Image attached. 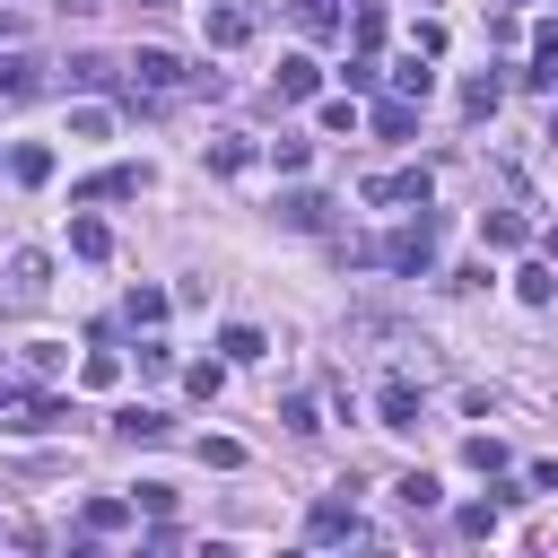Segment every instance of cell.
<instances>
[{
    "instance_id": "52a82bcc",
    "label": "cell",
    "mask_w": 558,
    "mask_h": 558,
    "mask_svg": "<svg viewBox=\"0 0 558 558\" xmlns=\"http://www.w3.org/2000/svg\"><path fill=\"white\" fill-rule=\"evenodd\" d=\"M270 87H279V105H296V96H314V87H323V70H314V52H288Z\"/></svg>"
},
{
    "instance_id": "d6a6232c",
    "label": "cell",
    "mask_w": 558,
    "mask_h": 558,
    "mask_svg": "<svg viewBox=\"0 0 558 558\" xmlns=\"http://www.w3.org/2000/svg\"><path fill=\"white\" fill-rule=\"evenodd\" d=\"M61 9H78V17H87V9H96V0H61Z\"/></svg>"
},
{
    "instance_id": "30bf717a",
    "label": "cell",
    "mask_w": 558,
    "mask_h": 558,
    "mask_svg": "<svg viewBox=\"0 0 558 558\" xmlns=\"http://www.w3.org/2000/svg\"><path fill=\"white\" fill-rule=\"evenodd\" d=\"M113 427H122L131 445H166V436H174V427H166V410H122Z\"/></svg>"
},
{
    "instance_id": "74e56055",
    "label": "cell",
    "mask_w": 558,
    "mask_h": 558,
    "mask_svg": "<svg viewBox=\"0 0 558 558\" xmlns=\"http://www.w3.org/2000/svg\"><path fill=\"white\" fill-rule=\"evenodd\" d=\"M549 253H558V235H549Z\"/></svg>"
},
{
    "instance_id": "4316f807",
    "label": "cell",
    "mask_w": 558,
    "mask_h": 558,
    "mask_svg": "<svg viewBox=\"0 0 558 558\" xmlns=\"http://www.w3.org/2000/svg\"><path fill=\"white\" fill-rule=\"evenodd\" d=\"M462 462H471V471H506V445H497V436H471Z\"/></svg>"
},
{
    "instance_id": "83f0119b",
    "label": "cell",
    "mask_w": 558,
    "mask_h": 558,
    "mask_svg": "<svg viewBox=\"0 0 558 558\" xmlns=\"http://www.w3.org/2000/svg\"><path fill=\"white\" fill-rule=\"evenodd\" d=\"M296 26H305V35H331L340 9H331V0H296Z\"/></svg>"
},
{
    "instance_id": "d4e9b609",
    "label": "cell",
    "mask_w": 558,
    "mask_h": 558,
    "mask_svg": "<svg viewBox=\"0 0 558 558\" xmlns=\"http://www.w3.org/2000/svg\"><path fill=\"white\" fill-rule=\"evenodd\" d=\"M78 384H96V392H105V384H122V357H113V349H96V357L78 366Z\"/></svg>"
},
{
    "instance_id": "1f68e13d",
    "label": "cell",
    "mask_w": 558,
    "mask_h": 558,
    "mask_svg": "<svg viewBox=\"0 0 558 558\" xmlns=\"http://www.w3.org/2000/svg\"><path fill=\"white\" fill-rule=\"evenodd\" d=\"M401 506H418V514H427V506H436V480H427V471H410V480H401Z\"/></svg>"
},
{
    "instance_id": "44dd1931",
    "label": "cell",
    "mask_w": 558,
    "mask_h": 558,
    "mask_svg": "<svg viewBox=\"0 0 558 558\" xmlns=\"http://www.w3.org/2000/svg\"><path fill=\"white\" fill-rule=\"evenodd\" d=\"M340 532H349V497H323L314 506V541H340Z\"/></svg>"
},
{
    "instance_id": "8d00e7d4",
    "label": "cell",
    "mask_w": 558,
    "mask_h": 558,
    "mask_svg": "<svg viewBox=\"0 0 558 558\" xmlns=\"http://www.w3.org/2000/svg\"><path fill=\"white\" fill-rule=\"evenodd\" d=\"M279 558H305V549H279Z\"/></svg>"
},
{
    "instance_id": "3957f363",
    "label": "cell",
    "mask_w": 558,
    "mask_h": 558,
    "mask_svg": "<svg viewBox=\"0 0 558 558\" xmlns=\"http://www.w3.org/2000/svg\"><path fill=\"white\" fill-rule=\"evenodd\" d=\"M375 262H392V270H410V279H418V270L436 262V218H410V227H392V235L375 244Z\"/></svg>"
},
{
    "instance_id": "f1b7e54d",
    "label": "cell",
    "mask_w": 558,
    "mask_h": 558,
    "mask_svg": "<svg viewBox=\"0 0 558 558\" xmlns=\"http://www.w3.org/2000/svg\"><path fill=\"white\" fill-rule=\"evenodd\" d=\"M270 157H279V174H296V166H314V140H270Z\"/></svg>"
},
{
    "instance_id": "2e32d148",
    "label": "cell",
    "mask_w": 558,
    "mask_h": 558,
    "mask_svg": "<svg viewBox=\"0 0 558 558\" xmlns=\"http://www.w3.org/2000/svg\"><path fill=\"white\" fill-rule=\"evenodd\" d=\"M384 427H418V392H410L401 375L384 384Z\"/></svg>"
},
{
    "instance_id": "e0dca14e",
    "label": "cell",
    "mask_w": 558,
    "mask_h": 558,
    "mask_svg": "<svg viewBox=\"0 0 558 558\" xmlns=\"http://www.w3.org/2000/svg\"><path fill=\"white\" fill-rule=\"evenodd\" d=\"M26 96H35V70L17 52H0V105H26Z\"/></svg>"
},
{
    "instance_id": "4dcf8cb0",
    "label": "cell",
    "mask_w": 558,
    "mask_h": 558,
    "mask_svg": "<svg viewBox=\"0 0 558 558\" xmlns=\"http://www.w3.org/2000/svg\"><path fill=\"white\" fill-rule=\"evenodd\" d=\"M244 157H253V148H244V140H209V166H218V174H235V166H244Z\"/></svg>"
},
{
    "instance_id": "8992f818",
    "label": "cell",
    "mask_w": 558,
    "mask_h": 558,
    "mask_svg": "<svg viewBox=\"0 0 558 558\" xmlns=\"http://www.w3.org/2000/svg\"><path fill=\"white\" fill-rule=\"evenodd\" d=\"M279 227H296V235H323V227H331V201H323V192H288V201H279Z\"/></svg>"
},
{
    "instance_id": "277c9868",
    "label": "cell",
    "mask_w": 558,
    "mask_h": 558,
    "mask_svg": "<svg viewBox=\"0 0 558 558\" xmlns=\"http://www.w3.org/2000/svg\"><path fill=\"white\" fill-rule=\"evenodd\" d=\"M253 26H262V9H253V0H209V9H201V35H209L218 52L253 44Z\"/></svg>"
},
{
    "instance_id": "6da1fadb",
    "label": "cell",
    "mask_w": 558,
    "mask_h": 558,
    "mask_svg": "<svg viewBox=\"0 0 558 558\" xmlns=\"http://www.w3.org/2000/svg\"><path fill=\"white\" fill-rule=\"evenodd\" d=\"M201 87L218 96V70H183V61H174V52H157V44H148V52H131V96H201Z\"/></svg>"
},
{
    "instance_id": "603a6c76",
    "label": "cell",
    "mask_w": 558,
    "mask_h": 558,
    "mask_svg": "<svg viewBox=\"0 0 558 558\" xmlns=\"http://www.w3.org/2000/svg\"><path fill=\"white\" fill-rule=\"evenodd\" d=\"M9 174H17V183H44V174H52V148H17Z\"/></svg>"
},
{
    "instance_id": "f546056e",
    "label": "cell",
    "mask_w": 558,
    "mask_h": 558,
    "mask_svg": "<svg viewBox=\"0 0 558 558\" xmlns=\"http://www.w3.org/2000/svg\"><path fill=\"white\" fill-rule=\"evenodd\" d=\"M201 462H218V471H235V462H244V445H235V436H201Z\"/></svg>"
},
{
    "instance_id": "e575fe53",
    "label": "cell",
    "mask_w": 558,
    "mask_h": 558,
    "mask_svg": "<svg viewBox=\"0 0 558 558\" xmlns=\"http://www.w3.org/2000/svg\"><path fill=\"white\" fill-rule=\"evenodd\" d=\"M0 410H9V384H0Z\"/></svg>"
},
{
    "instance_id": "d590c367",
    "label": "cell",
    "mask_w": 558,
    "mask_h": 558,
    "mask_svg": "<svg viewBox=\"0 0 558 558\" xmlns=\"http://www.w3.org/2000/svg\"><path fill=\"white\" fill-rule=\"evenodd\" d=\"M549 148H558V122H549Z\"/></svg>"
},
{
    "instance_id": "9c48e42d",
    "label": "cell",
    "mask_w": 558,
    "mask_h": 558,
    "mask_svg": "<svg viewBox=\"0 0 558 558\" xmlns=\"http://www.w3.org/2000/svg\"><path fill=\"white\" fill-rule=\"evenodd\" d=\"M70 253H78V262H105V253H113L105 218H70Z\"/></svg>"
},
{
    "instance_id": "5bb4252c",
    "label": "cell",
    "mask_w": 558,
    "mask_h": 558,
    "mask_svg": "<svg viewBox=\"0 0 558 558\" xmlns=\"http://www.w3.org/2000/svg\"><path fill=\"white\" fill-rule=\"evenodd\" d=\"M480 235H488V244H497V253H514V244H523V235H532V227H523V218H514V209H488V218H480Z\"/></svg>"
},
{
    "instance_id": "4fadbf2b",
    "label": "cell",
    "mask_w": 558,
    "mask_h": 558,
    "mask_svg": "<svg viewBox=\"0 0 558 558\" xmlns=\"http://www.w3.org/2000/svg\"><path fill=\"white\" fill-rule=\"evenodd\" d=\"M140 183H148L140 166H105V174H96V183H87L78 201H113V192H140Z\"/></svg>"
},
{
    "instance_id": "ba28073f",
    "label": "cell",
    "mask_w": 558,
    "mask_h": 558,
    "mask_svg": "<svg viewBox=\"0 0 558 558\" xmlns=\"http://www.w3.org/2000/svg\"><path fill=\"white\" fill-rule=\"evenodd\" d=\"M366 122H375L384 140H410V131H418V105H401V96H384V105H375Z\"/></svg>"
},
{
    "instance_id": "d6986e66",
    "label": "cell",
    "mask_w": 558,
    "mask_h": 558,
    "mask_svg": "<svg viewBox=\"0 0 558 558\" xmlns=\"http://www.w3.org/2000/svg\"><path fill=\"white\" fill-rule=\"evenodd\" d=\"M9 427H17V436H44V427H61V401H26Z\"/></svg>"
},
{
    "instance_id": "484cf974",
    "label": "cell",
    "mask_w": 558,
    "mask_h": 558,
    "mask_svg": "<svg viewBox=\"0 0 558 558\" xmlns=\"http://www.w3.org/2000/svg\"><path fill=\"white\" fill-rule=\"evenodd\" d=\"M183 384H192L201 401H218V384H227V366H218V357H201V366H183Z\"/></svg>"
},
{
    "instance_id": "7402d4cb",
    "label": "cell",
    "mask_w": 558,
    "mask_h": 558,
    "mask_svg": "<svg viewBox=\"0 0 558 558\" xmlns=\"http://www.w3.org/2000/svg\"><path fill=\"white\" fill-rule=\"evenodd\" d=\"M105 131H113L105 105H78V113H70V140H105Z\"/></svg>"
},
{
    "instance_id": "7c38bea8",
    "label": "cell",
    "mask_w": 558,
    "mask_h": 558,
    "mask_svg": "<svg viewBox=\"0 0 558 558\" xmlns=\"http://www.w3.org/2000/svg\"><path fill=\"white\" fill-rule=\"evenodd\" d=\"M497 96H506V87H497L488 70H480V78H462V113H471V122H488V113H497Z\"/></svg>"
},
{
    "instance_id": "ac0fdd59",
    "label": "cell",
    "mask_w": 558,
    "mask_h": 558,
    "mask_svg": "<svg viewBox=\"0 0 558 558\" xmlns=\"http://www.w3.org/2000/svg\"><path fill=\"white\" fill-rule=\"evenodd\" d=\"M218 349H227V366H253V357H262V349H270V340H262V331H253V323H235V331H227V340H218Z\"/></svg>"
},
{
    "instance_id": "cb8c5ba5",
    "label": "cell",
    "mask_w": 558,
    "mask_h": 558,
    "mask_svg": "<svg viewBox=\"0 0 558 558\" xmlns=\"http://www.w3.org/2000/svg\"><path fill=\"white\" fill-rule=\"evenodd\" d=\"M131 323H140V331L166 323V288H131Z\"/></svg>"
},
{
    "instance_id": "7a4b0ae2",
    "label": "cell",
    "mask_w": 558,
    "mask_h": 558,
    "mask_svg": "<svg viewBox=\"0 0 558 558\" xmlns=\"http://www.w3.org/2000/svg\"><path fill=\"white\" fill-rule=\"evenodd\" d=\"M44 296H52V262H44L35 244H26V253H9V270H0V305H17V314H26V305H44Z\"/></svg>"
},
{
    "instance_id": "836d02e7",
    "label": "cell",
    "mask_w": 558,
    "mask_h": 558,
    "mask_svg": "<svg viewBox=\"0 0 558 558\" xmlns=\"http://www.w3.org/2000/svg\"><path fill=\"white\" fill-rule=\"evenodd\" d=\"M140 9H166V0H140Z\"/></svg>"
},
{
    "instance_id": "ffe728a7",
    "label": "cell",
    "mask_w": 558,
    "mask_h": 558,
    "mask_svg": "<svg viewBox=\"0 0 558 558\" xmlns=\"http://www.w3.org/2000/svg\"><path fill=\"white\" fill-rule=\"evenodd\" d=\"M122 523H131L122 497H87V532H122Z\"/></svg>"
},
{
    "instance_id": "5b68a950",
    "label": "cell",
    "mask_w": 558,
    "mask_h": 558,
    "mask_svg": "<svg viewBox=\"0 0 558 558\" xmlns=\"http://www.w3.org/2000/svg\"><path fill=\"white\" fill-rule=\"evenodd\" d=\"M427 192H436V174H427V166H401V174H375V183H366V201H375V209H384V201H418V209H427Z\"/></svg>"
},
{
    "instance_id": "9a60e30c",
    "label": "cell",
    "mask_w": 558,
    "mask_h": 558,
    "mask_svg": "<svg viewBox=\"0 0 558 558\" xmlns=\"http://www.w3.org/2000/svg\"><path fill=\"white\" fill-rule=\"evenodd\" d=\"M514 296H523V305H549V296H558V270H549V262L514 270Z\"/></svg>"
},
{
    "instance_id": "8fae6325",
    "label": "cell",
    "mask_w": 558,
    "mask_h": 558,
    "mask_svg": "<svg viewBox=\"0 0 558 558\" xmlns=\"http://www.w3.org/2000/svg\"><path fill=\"white\" fill-rule=\"evenodd\" d=\"M392 96H401V105H427V96H436V70L401 61V70H392Z\"/></svg>"
}]
</instances>
